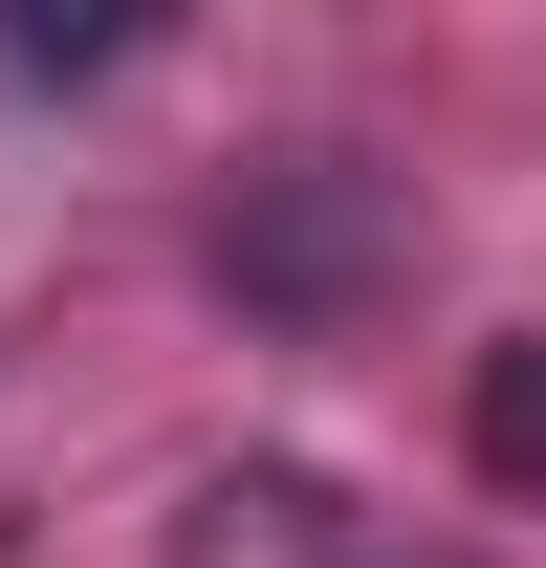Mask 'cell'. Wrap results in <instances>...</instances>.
I'll return each mask as SVG.
<instances>
[{
	"label": "cell",
	"instance_id": "6da1fadb",
	"mask_svg": "<svg viewBox=\"0 0 546 568\" xmlns=\"http://www.w3.org/2000/svg\"><path fill=\"white\" fill-rule=\"evenodd\" d=\"M372 263H394V175H372V153H284V175H241V219H219V284L284 306V328H328Z\"/></svg>",
	"mask_w": 546,
	"mask_h": 568
},
{
	"label": "cell",
	"instance_id": "3957f363",
	"mask_svg": "<svg viewBox=\"0 0 546 568\" xmlns=\"http://www.w3.org/2000/svg\"><path fill=\"white\" fill-rule=\"evenodd\" d=\"M0 67H22V88H88V67H132V0H22V22H0Z\"/></svg>",
	"mask_w": 546,
	"mask_h": 568
},
{
	"label": "cell",
	"instance_id": "7a4b0ae2",
	"mask_svg": "<svg viewBox=\"0 0 546 568\" xmlns=\"http://www.w3.org/2000/svg\"><path fill=\"white\" fill-rule=\"evenodd\" d=\"M175 568H328V481H284V459L198 481V503H175Z\"/></svg>",
	"mask_w": 546,
	"mask_h": 568
},
{
	"label": "cell",
	"instance_id": "277c9868",
	"mask_svg": "<svg viewBox=\"0 0 546 568\" xmlns=\"http://www.w3.org/2000/svg\"><path fill=\"white\" fill-rule=\"evenodd\" d=\"M481 481H546V328H525V351H481Z\"/></svg>",
	"mask_w": 546,
	"mask_h": 568
}]
</instances>
